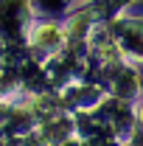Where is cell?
<instances>
[{"mask_svg":"<svg viewBox=\"0 0 143 146\" xmlns=\"http://www.w3.org/2000/svg\"><path fill=\"white\" fill-rule=\"evenodd\" d=\"M36 42H39V45H56V42H59V31H56L54 25H45V28H39Z\"/></svg>","mask_w":143,"mask_h":146,"instance_id":"cell-1","label":"cell"}]
</instances>
